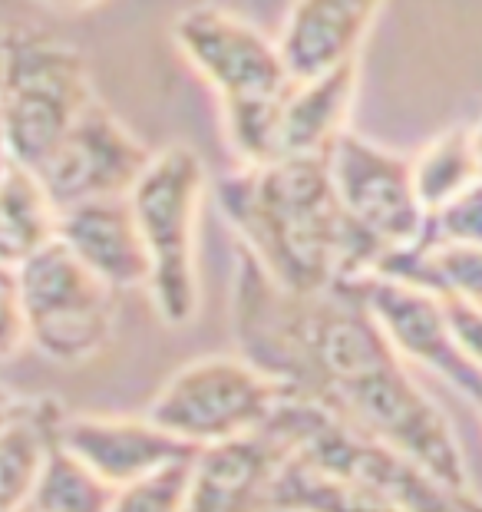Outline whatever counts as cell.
<instances>
[{"mask_svg":"<svg viewBox=\"0 0 482 512\" xmlns=\"http://www.w3.org/2000/svg\"><path fill=\"white\" fill-rule=\"evenodd\" d=\"M24 512H27V509H24Z\"/></svg>","mask_w":482,"mask_h":512,"instance_id":"cell-30","label":"cell"},{"mask_svg":"<svg viewBox=\"0 0 482 512\" xmlns=\"http://www.w3.org/2000/svg\"><path fill=\"white\" fill-rule=\"evenodd\" d=\"M172 43L222 103L225 136L238 166L275 159L278 113L294 86L278 40L232 10L195 4L172 20Z\"/></svg>","mask_w":482,"mask_h":512,"instance_id":"cell-3","label":"cell"},{"mask_svg":"<svg viewBox=\"0 0 482 512\" xmlns=\"http://www.w3.org/2000/svg\"><path fill=\"white\" fill-rule=\"evenodd\" d=\"M426 242L482 248V179L426 219Z\"/></svg>","mask_w":482,"mask_h":512,"instance_id":"cell-23","label":"cell"},{"mask_svg":"<svg viewBox=\"0 0 482 512\" xmlns=\"http://www.w3.org/2000/svg\"><path fill=\"white\" fill-rule=\"evenodd\" d=\"M413 172V189L420 199L426 219L433 212H440L456 195H463L469 185H476L479 162L473 149V126H453L430 139L416 156L410 159Z\"/></svg>","mask_w":482,"mask_h":512,"instance_id":"cell-20","label":"cell"},{"mask_svg":"<svg viewBox=\"0 0 482 512\" xmlns=\"http://www.w3.org/2000/svg\"><path fill=\"white\" fill-rule=\"evenodd\" d=\"M327 172L350 225L380 255L410 248L426 235V212L416 199L407 156L347 129L327 152Z\"/></svg>","mask_w":482,"mask_h":512,"instance_id":"cell-9","label":"cell"},{"mask_svg":"<svg viewBox=\"0 0 482 512\" xmlns=\"http://www.w3.org/2000/svg\"><path fill=\"white\" fill-rule=\"evenodd\" d=\"M24 347H30V341H27L24 304H20V291H17V275L14 268L0 265V361H14Z\"/></svg>","mask_w":482,"mask_h":512,"instance_id":"cell-24","label":"cell"},{"mask_svg":"<svg viewBox=\"0 0 482 512\" xmlns=\"http://www.w3.org/2000/svg\"><path fill=\"white\" fill-rule=\"evenodd\" d=\"M473 149H476V162H479V176H482V119L473 126Z\"/></svg>","mask_w":482,"mask_h":512,"instance_id":"cell-28","label":"cell"},{"mask_svg":"<svg viewBox=\"0 0 482 512\" xmlns=\"http://www.w3.org/2000/svg\"><path fill=\"white\" fill-rule=\"evenodd\" d=\"M215 202L235 228L241 252L291 294L311 298L364 281L383 258L344 215L327 156L238 166L215 185Z\"/></svg>","mask_w":482,"mask_h":512,"instance_id":"cell-2","label":"cell"},{"mask_svg":"<svg viewBox=\"0 0 482 512\" xmlns=\"http://www.w3.org/2000/svg\"><path fill=\"white\" fill-rule=\"evenodd\" d=\"M380 7L383 0H294L278 37L294 80L357 63Z\"/></svg>","mask_w":482,"mask_h":512,"instance_id":"cell-14","label":"cell"},{"mask_svg":"<svg viewBox=\"0 0 482 512\" xmlns=\"http://www.w3.org/2000/svg\"><path fill=\"white\" fill-rule=\"evenodd\" d=\"M7 162V156H4V126H0V166Z\"/></svg>","mask_w":482,"mask_h":512,"instance_id":"cell-29","label":"cell"},{"mask_svg":"<svg viewBox=\"0 0 482 512\" xmlns=\"http://www.w3.org/2000/svg\"><path fill=\"white\" fill-rule=\"evenodd\" d=\"M96 100L83 53L40 30L0 34V126L4 156L40 169Z\"/></svg>","mask_w":482,"mask_h":512,"instance_id":"cell-5","label":"cell"},{"mask_svg":"<svg viewBox=\"0 0 482 512\" xmlns=\"http://www.w3.org/2000/svg\"><path fill=\"white\" fill-rule=\"evenodd\" d=\"M284 387L245 357H199L159 387L146 417L192 450H208L268 430Z\"/></svg>","mask_w":482,"mask_h":512,"instance_id":"cell-7","label":"cell"},{"mask_svg":"<svg viewBox=\"0 0 482 512\" xmlns=\"http://www.w3.org/2000/svg\"><path fill=\"white\" fill-rule=\"evenodd\" d=\"M57 440L83 460L109 489H123L136 479L169 466L199 450L169 437L146 413L119 417V413H63Z\"/></svg>","mask_w":482,"mask_h":512,"instance_id":"cell-12","label":"cell"},{"mask_svg":"<svg viewBox=\"0 0 482 512\" xmlns=\"http://www.w3.org/2000/svg\"><path fill=\"white\" fill-rule=\"evenodd\" d=\"M27 341L60 367L96 361L116 337V291L57 238L14 268Z\"/></svg>","mask_w":482,"mask_h":512,"instance_id":"cell-8","label":"cell"},{"mask_svg":"<svg viewBox=\"0 0 482 512\" xmlns=\"http://www.w3.org/2000/svg\"><path fill=\"white\" fill-rule=\"evenodd\" d=\"M443 314L456 347L482 370V308L466 301H443Z\"/></svg>","mask_w":482,"mask_h":512,"instance_id":"cell-25","label":"cell"},{"mask_svg":"<svg viewBox=\"0 0 482 512\" xmlns=\"http://www.w3.org/2000/svg\"><path fill=\"white\" fill-rule=\"evenodd\" d=\"M232 328L238 354L288 394L321 403L446 486L473 489L453 423L413 380L360 281L304 298L278 288L255 258L238 252Z\"/></svg>","mask_w":482,"mask_h":512,"instance_id":"cell-1","label":"cell"},{"mask_svg":"<svg viewBox=\"0 0 482 512\" xmlns=\"http://www.w3.org/2000/svg\"><path fill=\"white\" fill-rule=\"evenodd\" d=\"M288 453L275 430L199 450L182 512H271V483Z\"/></svg>","mask_w":482,"mask_h":512,"instance_id":"cell-13","label":"cell"},{"mask_svg":"<svg viewBox=\"0 0 482 512\" xmlns=\"http://www.w3.org/2000/svg\"><path fill=\"white\" fill-rule=\"evenodd\" d=\"M116 489H109L90 466L53 440L27 512H109Z\"/></svg>","mask_w":482,"mask_h":512,"instance_id":"cell-21","label":"cell"},{"mask_svg":"<svg viewBox=\"0 0 482 512\" xmlns=\"http://www.w3.org/2000/svg\"><path fill=\"white\" fill-rule=\"evenodd\" d=\"M60 209L34 169L4 162L0 166V265L17 268L57 238Z\"/></svg>","mask_w":482,"mask_h":512,"instance_id":"cell-18","label":"cell"},{"mask_svg":"<svg viewBox=\"0 0 482 512\" xmlns=\"http://www.w3.org/2000/svg\"><path fill=\"white\" fill-rule=\"evenodd\" d=\"M152 152L109 106L96 96L76 119L63 143L37 169L43 189L60 212L86 202L129 199L133 185L149 169Z\"/></svg>","mask_w":482,"mask_h":512,"instance_id":"cell-10","label":"cell"},{"mask_svg":"<svg viewBox=\"0 0 482 512\" xmlns=\"http://www.w3.org/2000/svg\"><path fill=\"white\" fill-rule=\"evenodd\" d=\"M208 195V172L192 146H166L129 192V209L146 248L152 311L166 328H185L199 318V219Z\"/></svg>","mask_w":482,"mask_h":512,"instance_id":"cell-4","label":"cell"},{"mask_svg":"<svg viewBox=\"0 0 482 512\" xmlns=\"http://www.w3.org/2000/svg\"><path fill=\"white\" fill-rule=\"evenodd\" d=\"M63 410L53 400H27L0 427V512H24L57 440Z\"/></svg>","mask_w":482,"mask_h":512,"instance_id":"cell-17","label":"cell"},{"mask_svg":"<svg viewBox=\"0 0 482 512\" xmlns=\"http://www.w3.org/2000/svg\"><path fill=\"white\" fill-rule=\"evenodd\" d=\"M195 456H182V460L116 489L109 512H182L185 496H189Z\"/></svg>","mask_w":482,"mask_h":512,"instance_id":"cell-22","label":"cell"},{"mask_svg":"<svg viewBox=\"0 0 482 512\" xmlns=\"http://www.w3.org/2000/svg\"><path fill=\"white\" fill-rule=\"evenodd\" d=\"M360 288H364L367 308L374 311L377 324L403 361L440 377L482 417V370L456 347L443 301L430 291L377 275L360 281Z\"/></svg>","mask_w":482,"mask_h":512,"instance_id":"cell-11","label":"cell"},{"mask_svg":"<svg viewBox=\"0 0 482 512\" xmlns=\"http://www.w3.org/2000/svg\"><path fill=\"white\" fill-rule=\"evenodd\" d=\"M27 400H20V397H14V394H7V390H0V427H4V423L14 417V413L24 407Z\"/></svg>","mask_w":482,"mask_h":512,"instance_id":"cell-27","label":"cell"},{"mask_svg":"<svg viewBox=\"0 0 482 512\" xmlns=\"http://www.w3.org/2000/svg\"><path fill=\"white\" fill-rule=\"evenodd\" d=\"M271 512H400L374 489L354 479L317 470L314 463L288 453L271 483Z\"/></svg>","mask_w":482,"mask_h":512,"instance_id":"cell-19","label":"cell"},{"mask_svg":"<svg viewBox=\"0 0 482 512\" xmlns=\"http://www.w3.org/2000/svg\"><path fill=\"white\" fill-rule=\"evenodd\" d=\"M57 242L116 294L146 291L149 261L129 199L86 202L60 212Z\"/></svg>","mask_w":482,"mask_h":512,"instance_id":"cell-15","label":"cell"},{"mask_svg":"<svg viewBox=\"0 0 482 512\" xmlns=\"http://www.w3.org/2000/svg\"><path fill=\"white\" fill-rule=\"evenodd\" d=\"M268 430H275L294 456L374 489L400 512H482V499L473 489L446 486L420 463L354 430L321 403L294 397L288 390Z\"/></svg>","mask_w":482,"mask_h":512,"instance_id":"cell-6","label":"cell"},{"mask_svg":"<svg viewBox=\"0 0 482 512\" xmlns=\"http://www.w3.org/2000/svg\"><path fill=\"white\" fill-rule=\"evenodd\" d=\"M40 4H47L53 10H63V14H76V10H90L96 7L100 0H40Z\"/></svg>","mask_w":482,"mask_h":512,"instance_id":"cell-26","label":"cell"},{"mask_svg":"<svg viewBox=\"0 0 482 512\" xmlns=\"http://www.w3.org/2000/svg\"><path fill=\"white\" fill-rule=\"evenodd\" d=\"M360 60L321 73L314 80H294L278 113L275 159H324L350 129L357 100Z\"/></svg>","mask_w":482,"mask_h":512,"instance_id":"cell-16","label":"cell"}]
</instances>
